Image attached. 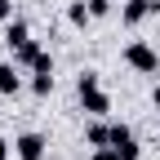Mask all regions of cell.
Here are the masks:
<instances>
[{"instance_id": "obj_1", "label": "cell", "mask_w": 160, "mask_h": 160, "mask_svg": "<svg viewBox=\"0 0 160 160\" xmlns=\"http://www.w3.org/2000/svg\"><path fill=\"white\" fill-rule=\"evenodd\" d=\"M125 62L138 76H156L160 71V53H156V45H147V40H129L125 45Z\"/></svg>"}, {"instance_id": "obj_2", "label": "cell", "mask_w": 160, "mask_h": 160, "mask_svg": "<svg viewBox=\"0 0 160 160\" xmlns=\"http://www.w3.org/2000/svg\"><path fill=\"white\" fill-rule=\"evenodd\" d=\"M45 151H49V142H45V133H18L13 138V160H45Z\"/></svg>"}, {"instance_id": "obj_3", "label": "cell", "mask_w": 160, "mask_h": 160, "mask_svg": "<svg viewBox=\"0 0 160 160\" xmlns=\"http://www.w3.org/2000/svg\"><path fill=\"white\" fill-rule=\"evenodd\" d=\"M151 13H160V0H125V5H120V22L138 27V22H147Z\"/></svg>"}, {"instance_id": "obj_4", "label": "cell", "mask_w": 160, "mask_h": 160, "mask_svg": "<svg viewBox=\"0 0 160 160\" xmlns=\"http://www.w3.org/2000/svg\"><path fill=\"white\" fill-rule=\"evenodd\" d=\"M80 107H85L89 116H107L111 111V98H107L102 85H98V89H80Z\"/></svg>"}, {"instance_id": "obj_5", "label": "cell", "mask_w": 160, "mask_h": 160, "mask_svg": "<svg viewBox=\"0 0 160 160\" xmlns=\"http://www.w3.org/2000/svg\"><path fill=\"white\" fill-rule=\"evenodd\" d=\"M85 142H89V147H111V125H107V116H93L89 125H85Z\"/></svg>"}, {"instance_id": "obj_6", "label": "cell", "mask_w": 160, "mask_h": 160, "mask_svg": "<svg viewBox=\"0 0 160 160\" xmlns=\"http://www.w3.org/2000/svg\"><path fill=\"white\" fill-rule=\"evenodd\" d=\"M27 40H31V27L22 22V18H9V22H5V45H9V53H13V49H22Z\"/></svg>"}, {"instance_id": "obj_7", "label": "cell", "mask_w": 160, "mask_h": 160, "mask_svg": "<svg viewBox=\"0 0 160 160\" xmlns=\"http://www.w3.org/2000/svg\"><path fill=\"white\" fill-rule=\"evenodd\" d=\"M18 89H22V76H18V62H0V93L13 98Z\"/></svg>"}, {"instance_id": "obj_8", "label": "cell", "mask_w": 160, "mask_h": 160, "mask_svg": "<svg viewBox=\"0 0 160 160\" xmlns=\"http://www.w3.org/2000/svg\"><path fill=\"white\" fill-rule=\"evenodd\" d=\"M67 22H71V27H80V31H85V27L93 22V13H89V0H71V5H67Z\"/></svg>"}, {"instance_id": "obj_9", "label": "cell", "mask_w": 160, "mask_h": 160, "mask_svg": "<svg viewBox=\"0 0 160 160\" xmlns=\"http://www.w3.org/2000/svg\"><path fill=\"white\" fill-rule=\"evenodd\" d=\"M31 93H36V98H49V93H53V71H36V76H31Z\"/></svg>"}, {"instance_id": "obj_10", "label": "cell", "mask_w": 160, "mask_h": 160, "mask_svg": "<svg viewBox=\"0 0 160 160\" xmlns=\"http://www.w3.org/2000/svg\"><path fill=\"white\" fill-rule=\"evenodd\" d=\"M116 156H120V160H138V156H142L138 138H125V142H116Z\"/></svg>"}, {"instance_id": "obj_11", "label": "cell", "mask_w": 160, "mask_h": 160, "mask_svg": "<svg viewBox=\"0 0 160 160\" xmlns=\"http://www.w3.org/2000/svg\"><path fill=\"white\" fill-rule=\"evenodd\" d=\"M98 85H102L98 71H80V76H76V93H80V89H98Z\"/></svg>"}, {"instance_id": "obj_12", "label": "cell", "mask_w": 160, "mask_h": 160, "mask_svg": "<svg viewBox=\"0 0 160 160\" xmlns=\"http://www.w3.org/2000/svg\"><path fill=\"white\" fill-rule=\"evenodd\" d=\"M111 9H116V0H89V13L93 18H107Z\"/></svg>"}, {"instance_id": "obj_13", "label": "cell", "mask_w": 160, "mask_h": 160, "mask_svg": "<svg viewBox=\"0 0 160 160\" xmlns=\"http://www.w3.org/2000/svg\"><path fill=\"white\" fill-rule=\"evenodd\" d=\"M89 160H120V156H116V147H93Z\"/></svg>"}, {"instance_id": "obj_14", "label": "cell", "mask_w": 160, "mask_h": 160, "mask_svg": "<svg viewBox=\"0 0 160 160\" xmlns=\"http://www.w3.org/2000/svg\"><path fill=\"white\" fill-rule=\"evenodd\" d=\"M13 18V0H0V22H9Z\"/></svg>"}, {"instance_id": "obj_15", "label": "cell", "mask_w": 160, "mask_h": 160, "mask_svg": "<svg viewBox=\"0 0 160 160\" xmlns=\"http://www.w3.org/2000/svg\"><path fill=\"white\" fill-rule=\"evenodd\" d=\"M0 160H13V142H5V138H0Z\"/></svg>"}, {"instance_id": "obj_16", "label": "cell", "mask_w": 160, "mask_h": 160, "mask_svg": "<svg viewBox=\"0 0 160 160\" xmlns=\"http://www.w3.org/2000/svg\"><path fill=\"white\" fill-rule=\"evenodd\" d=\"M151 107H156V111H160V85H156V89H151Z\"/></svg>"}]
</instances>
